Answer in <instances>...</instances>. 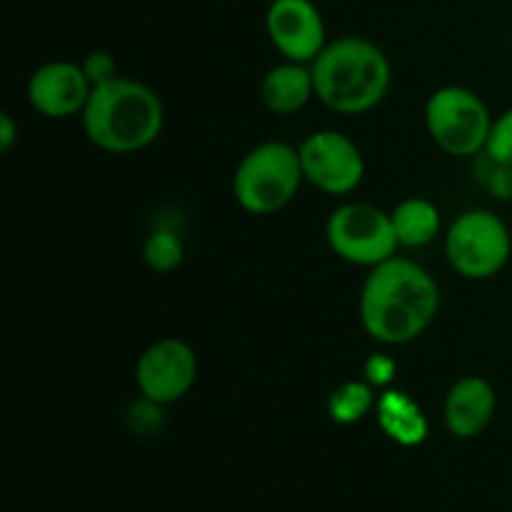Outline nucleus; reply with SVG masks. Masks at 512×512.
Listing matches in <instances>:
<instances>
[{
    "mask_svg": "<svg viewBox=\"0 0 512 512\" xmlns=\"http://www.w3.org/2000/svg\"><path fill=\"white\" fill-rule=\"evenodd\" d=\"M198 380V355L185 340L160 338L143 350L135 365V385L150 403L183 400Z\"/></svg>",
    "mask_w": 512,
    "mask_h": 512,
    "instance_id": "nucleus-9",
    "label": "nucleus"
},
{
    "mask_svg": "<svg viewBox=\"0 0 512 512\" xmlns=\"http://www.w3.org/2000/svg\"><path fill=\"white\" fill-rule=\"evenodd\" d=\"M93 85L83 65L70 60H53L33 70L28 80V100L35 113L50 120H65L83 115Z\"/></svg>",
    "mask_w": 512,
    "mask_h": 512,
    "instance_id": "nucleus-11",
    "label": "nucleus"
},
{
    "mask_svg": "<svg viewBox=\"0 0 512 512\" xmlns=\"http://www.w3.org/2000/svg\"><path fill=\"white\" fill-rule=\"evenodd\" d=\"M80 120L95 148L113 155H130L160 138L165 108L155 90L120 75L93 88Z\"/></svg>",
    "mask_w": 512,
    "mask_h": 512,
    "instance_id": "nucleus-3",
    "label": "nucleus"
},
{
    "mask_svg": "<svg viewBox=\"0 0 512 512\" xmlns=\"http://www.w3.org/2000/svg\"><path fill=\"white\" fill-rule=\"evenodd\" d=\"M488 188L495 198L512 200V165H495L488 178Z\"/></svg>",
    "mask_w": 512,
    "mask_h": 512,
    "instance_id": "nucleus-21",
    "label": "nucleus"
},
{
    "mask_svg": "<svg viewBox=\"0 0 512 512\" xmlns=\"http://www.w3.org/2000/svg\"><path fill=\"white\" fill-rule=\"evenodd\" d=\"M378 395L368 380H348L338 385L328 398V413L338 425H355L373 413Z\"/></svg>",
    "mask_w": 512,
    "mask_h": 512,
    "instance_id": "nucleus-16",
    "label": "nucleus"
},
{
    "mask_svg": "<svg viewBox=\"0 0 512 512\" xmlns=\"http://www.w3.org/2000/svg\"><path fill=\"white\" fill-rule=\"evenodd\" d=\"M498 410V395L490 380L468 375L453 383L445 395V425L460 440H473L488 430Z\"/></svg>",
    "mask_w": 512,
    "mask_h": 512,
    "instance_id": "nucleus-12",
    "label": "nucleus"
},
{
    "mask_svg": "<svg viewBox=\"0 0 512 512\" xmlns=\"http://www.w3.org/2000/svg\"><path fill=\"white\" fill-rule=\"evenodd\" d=\"M390 220H393L395 238H398L400 248H425L433 243L440 233V210L433 200L428 198H405L390 210Z\"/></svg>",
    "mask_w": 512,
    "mask_h": 512,
    "instance_id": "nucleus-15",
    "label": "nucleus"
},
{
    "mask_svg": "<svg viewBox=\"0 0 512 512\" xmlns=\"http://www.w3.org/2000/svg\"><path fill=\"white\" fill-rule=\"evenodd\" d=\"M485 155L495 165H512V108L505 110L500 118H493Z\"/></svg>",
    "mask_w": 512,
    "mask_h": 512,
    "instance_id": "nucleus-18",
    "label": "nucleus"
},
{
    "mask_svg": "<svg viewBox=\"0 0 512 512\" xmlns=\"http://www.w3.org/2000/svg\"><path fill=\"white\" fill-rule=\"evenodd\" d=\"M15 143H18V125H15L13 115L3 113L0 115V150L10 153Z\"/></svg>",
    "mask_w": 512,
    "mask_h": 512,
    "instance_id": "nucleus-22",
    "label": "nucleus"
},
{
    "mask_svg": "<svg viewBox=\"0 0 512 512\" xmlns=\"http://www.w3.org/2000/svg\"><path fill=\"white\" fill-rule=\"evenodd\" d=\"M440 288L423 265L393 255L370 268L360 290V323L380 345H408L433 325Z\"/></svg>",
    "mask_w": 512,
    "mask_h": 512,
    "instance_id": "nucleus-1",
    "label": "nucleus"
},
{
    "mask_svg": "<svg viewBox=\"0 0 512 512\" xmlns=\"http://www.w3.org/2000/svg\"><path fill=\"white\" fill-rule=\"evenodd\" d=\"M315 98L313 68L308 63L275 65L260 80V100L275 115H293Z\"/></svg>",
    "mask_w": 512,
    "mask_h": 512,
    "instance_id": "nucleus-13",
    "label": "nucleus"
},
{
    "mask_svg": "<svg viewBox=\"0 0 512 512\" xmlns=\"http://www.w3.org/2000/svg\"><path fill=\"white\" fill-rule=\"evenodd\" d=\"M328 245L340 260L360 268H375L400 248L390 213L370 203H345L325 225Z\"/></svg>",
    "mask_w": 512,
    "mask_h": 512,
    "instance_id": "nucleus-7",
    "label": "nucleus"
},
{
    "mask_svg": "<svg viewBox=\"0 0 512 512\" xmlns=\"http://www.w3.org/2000/svg\"><path fill=\"white\" fill-rule=\"evenodd\" d=\"M303 180L298 148L280 140H268L255 145L238 163L233 175V195L248 213L273 215L293 203Z\"/></svg>",
    "mask_w": 512,
    "mask_h": 512,
    "instance_id": "nucleus-4",
    "label": "nucleus"
},
{
    "mask_svg": "<svg viewBox=\"0 0 512 512\" xmlns=\"http://www.w3.org/2000/svg\"><path fill=\"white\" fill-rule=\"evenodd\" d=\"M265 30L275 50L293 63H313L323 48L325 20L313 0H273L265 13Z\"/></svg>",
    "mask_w": 512,
    "mask_h": 512,
    "instance_id": "nucleus-10",
    "label": "nucleus"
},
{
    "mask_svg": "<svg viewBox=\"0 0 512 512\" xmlns=\"http://www.w3.org/2000/svg\"><path fill=\"white\" fill-rule=\"evenodd\" d=\"M83 70L85 75H88L90 85L93 88H98V85H105L110 83V80L120 78L118 73V60L113 58V55L108 53V50H93V53H88L83 58Z\"/></svg>",
    "mask_w": 512,
    "mask_h": 512,
    "instance_id": "nucleus-19",
    "label": "nucleus"
},
{
    "mask_svg": "<svg viewBox=\"0 0 512 512\" xmlns=\"http://www.w3.org/2000/svg\"><path fill=\"white\" fill-rule=\"evenodd\" d=\"M363 373L365 380H368L375 390H388L390 383L395 380V375H398V363H395L390 355L375 353L365 360Z\"/></svg>",
    "mask_w": 512,
    "mask_h": 512,
    "instance_id": "nucleus-20",
    "label": "nucleus"
},
{
    "mask_svg": "<svg viewBox=\"0 0 512 512\" xmlns=\"http://www.w3.org/2000/svg\"><path fill=\"white\" fill-rule=\"evenodd\" d=\"M298 153L305 180L320 193L348 195L363 183V150L340 130H315L300 143Z\"/></svg>",
    "mask_w": 512,
    "mask_h": 512,
    "instance_id": "nucleus-8",
    "label": "nucleus"
},
{
    "mask_svg": "<svg viewBox=\"0 0 512 512\" xmlns=\"http://www.w3.org/2000/svg\"><path fill=\"white\" fill-rule=\"evenodd\" d=\"M310 68L315 98L340 115H363L378 108L393 83L385 50L358 35H345L325 45Z\"/></svg>",
    "mask_w": 512,
    "mask_h": 512,
    "instance_id": "nucleus-2",
    "label": "nucleus"
},
{
    "mask_svg": "<svg viewBox=\"0 0 512 512\" xmlns=\"http://www.w3.org/2000/svg\"><path fill=\"white\" fill-rule=\"evenodd\" d=\"M143 258L155 273H173L185 258V245L173 230H155L143 245Z\"/></svg>",
    "mask_w": 512,
    "mask_h": 512,
    "instance_id": "nucleus-17",
    "label": "nucleus"
},
{
    "mask_svg": "<svg viewBox=\"0 0 512 512\" xmlns=\"http://www.w3.org/2000/svg\"><path fill=\"white\" fill-rule=\"evenodd\" d=\"M425 125L433 143L443 153L470 158L485 153L493 115L478 93L463 85H445L428 98Z\"/></svg>",
    "mask_w": 512,
    "mask_h": 512,
    "instance_id": "nucleus-5",
    "label": "nucleus"
},
{
    "mask_svg": "<svg viewBox=\"0 0 512 512\" xmlns=\"http://www.w3.org/2000/svg\"><path fill=\"white\" fill-rule=\"evenodd\" d=\"M450 268L468 280H490L505 270L512 255L510 228L493 210L458 215L445 235Z\"/></svg>",
    "mask_w": 512,
    "mask_h": 512,
    "instance_id": "nucleus-6",
    "label": "nucleus"
},
{
    "mask_svg": "<svg viewBox=\"0 0 512 512\" xmlns=\"http://www.w3.org/2000/svg\"><path fill=\"white\" fill-rule=\"evenodd\" d=\"M375 418H378L380 430L403 448L423 445L430 435V423L423 408L403 390H383L375 403Z\"/></svg>",
    "mask_w": 512,
    "mask_h": 512,
    "instance_id": "nucleus-14",
    "label": "nucleus"
}]
</instances>
